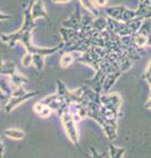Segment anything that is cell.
I'll list each match as a JSON object with an SVG mask.
<instances>
[{
	"mask_svg": "<svg viewBox=\"0 0 151 158\" xmlns=\"http://www.w3.org/2000/svg\"><path fill=\"white\" fill-rule=\"evenodd\" d=\"M136 11V18H139L141 20L150 19V12H151V1L150 0H144L140 2L139 8Z\"/></svg>",
	"mask_w": 151,
	"mask_h": 158,
	"instance_id": "cell-11",
	"label": "cell"
},
{
	"mask_svg": "<svg viewBox=\"0 0 151 158\" xmlns=\"http://www.w3.org/2000/svg\"><path fill=\"white\" fill-rule=\"evenodd\" d=\"M37 115L40 116V118H50V115H52V110H50V108H47L46 106H44V108L41 110L38 113H37Z\"/></svg>",
	"mask_w": 151,
	"mask_h": 158,
	"instance_id": "cell-25",
	"label": "cell"
},
{
	"mask_svg": "<svg viewBox=\"0 0 151 158\" xmlns=\"http://www.w3.org/2000/svg\"><path fill=\"white\" fill-rule=\"evenodd\" d=\"M94 6L97 8V9H100V8H105L107 6V3H109V0H94L93 1Z\"/></svg>",
	"mask_w": 151,
	"mask_h": 158,
	"instance_id": "cell-27",
	"label": "cell"
},
{
	"mask_svg": "<svg viewBox=\"0 0 151 158\" xmlns=\"http://www.w3.org/2000/svg\"><path fill=\"white\" fill-rule=\"evenodd\" d=\"M146 108L148 109V110H150V97H149V99H148V102L146 103Z\"/></svg>",
	"mask_w": 151,
	"mask_h": 158,
	"instance_id": "cell-33",
	"label": "cell"
},
{
	"mask_svg": "<svg viewBox=\"0 0 151 158\" xmlns=\"http://www.w3.org/2000/svg\"><path fill=\"white\" fill-rule=\"evenodd\" d=\"M102 127L109 142H114L117 136V121H104L102 123Z\"/></svg>",
	"mask_w": 151,
	"mask_h": 158,
	"instance_id": "cell-9",
	"label": "cell"
},
{
	"mask_svg": "<svg viewBox=\"0 0 151 158\" xmlns=\"http://www.w3.org/2000/svg\"><path fill=\"white\" fill-rule=\"evenodd\" d=\"M105 156V153H101L95 149L94 147H91V158H103Z\"/></svg>",
	"mask_w": 151,
	"mask_h": 158,
	"instance_id": "cell-29",
	"label": "cell"
},
{
	"mask_svg": "<svg viewBox=\"0 0 151 158\" xmlns=\"http://www.w3.org/2000/svg\"><path fill=\"white\" fill-rule=\"evenodd\" d=\"M82 53L80 52H65L62 55L59 60V65L62 68H68L69 66H71L74 62H77L79 57L81 56Z\"/></svg>",
	"mask_w": 151,
	"mask_h": 158,
	"instance_id": "cell-7",
	"label": "cell"
},
{
	"mask_svg": "<svg viewBox=\"0 0 151 158\" xmlns=\"http://www.w3.org/2000/svg\"><path fill=\"white\" fill-rule=\"evenodd\" d=\"M142 1H144V0H139V2H142Z\"/></svg>",
	"mask_w": 151,
	"mask_h": 158,
	"instance_id": "cell-35",
	"label": "cell"
},
{
	"mask_svg": "<svg viewBox=\"0 0 151 158\" xmlns=\"http://www.w3.org/2000/svg\"><path fill=\"white\" fill-rule=\"evenodd\" d=\"M54 3H67V2H70L71 0H52Z\"/></svg>",
	"mask_w": 151,
	"mask_h": 158,
	"instance_id": "cell-32",
	"label": "cell"
},
{
	"mask_svg": "<svg viewBox=\"0 0 151 158\" xmlns=\"http://www.w3.org/2000/svg\"><path fill=\"white\" fill-rule=\"evenodd\" d=\"M32 65H34V67L38 72L43 70L45 66V56L40 54H32Z\"/></svg>",
	"mask_w": 151,
	"mask_h": 158,
	"instance_id": "cell-19",
	"label": "cell"
},
{
	"mask_svg": "<svg viewBox=\"0 0 151 158\" xmlns=\"http://www.w3.org/2000/svg\"><path fill=\"white\" fill-rule=\"evenodd\" d=\"M2 58H1V56H0V69H1V65H2Z\"/></svg>",
	"mask_w": 151,
	"mask_h": 158,
	"instance_id": "cell-34",
	"label": "cell"
},
{
	"mask_svg": "<svg viewBox=\"0 0 151 158\" xmlns=\"http://www.w3.org/2000/svg\"><path fill=\"white\" fill-rule=\"evenodd\" d=\"M126 9L125 6H112V7H105V15H107V18L113 20H116L121 22V18L124 15V11Z\"/></svg>",
	"mask_w": 151,
	"mask_h": 158,
	"instance_id": "cell-10",
	"label": "cell"
},
{
	"mask_svg": "<svg viewBox=\"0 0 151 158\" xmlns=\"http://www.w3.org/2000/svg\"><path fill=\"white\" fill-rule=\"evenodd\" d=\"M91 27L95 32H97V33L103 32V31L106 30V27H107V18L100 17V15L97 18H94Z\"/></svg>",
	"mask_w": 151,
	"mask_h": 158,
	"instance_id": "cell-15",
	"label": "cell"
},
{
	"mask_svg": "<svg viewBox=\"0 0 151 158\" xmlns=\"http://www.w3.org/2000/svg\"><path fill=\"white\" fill-rule=\"evenodd\" d=\"M40 94V91L37 90V91H31V92H26L25 94H23V96H20V97H10L9 98V100H8V102L5 104V110L6 112H11L14 108H17L19 104L23 103V102L27 101L29 99H31L32 97H35L36 94Z\"/></svg>",
	"mask_w": 151,
	"mask_h": 158,
	"instance_id": "cell-3",
	"label": "cell"
},
{
	"mask_svg": "<svg viewBox=\"0 0 151 158\" xmlns=\"http://www.w3.org/2000/svg\"><path fill=\"white\" fill-rule=\"evenodd\" d=\"M121 76V73L119 70L116 72H112L109 74H107L105 76L104 80H103V85H102V92L101 94H106L109 92V90L112 89V87L114 86L115 82L117 81V79Z\"/></svg>",
	"mask_w": 151,
	"mask_h": 158,
	"instance_id": "cell-6",
	"label": "cell"
},
{
	"mask_svg": "<svg viewBox=\"0 0 151 158\" xmlns=\"http://www.w3.org/2000/svg\"><path fill=\"white\" fill-rule=\"evenodd\" d=\"M31 6L32 2L27 6L23 11V15H24V20H23V24L21 27V30L24 32H30L32 33L33 29L35 27V21L33 20L32 15H31Z\"/></svg>",
	"mask_w": 151,
	"mask_h": 158,
	"instance_id": "cell-8",
	"label": "cell"
},
{
	"mask_svg": "<svg viewBox=\"0 0 151 158\" xmlns=\"http://www.w3.org/2000/svg\"><path fill=\"white\" fill-rule=\"evenodd\" d=\"M17 70V65H15L14 62H12V60H3L2 65H1V69H0V75L10 77Z\"/></svg>",
	"mask_w": 151,
	"mask_h": 158,
	"instance_id": "cell-14",
	"label": "cell"
},
{
	"mask_svg": "<svg viewBox=\"0 0 151 158\" xmlns=\"http://www.w3.org/2000/svg\"><path fill=\"white\" fill-rule=\"evenodd\" d=\"M135 18H136V11L126 8L124 11V15H123V18H121V22H128V21L135 19Z\"/></svg>",
	"mask_w": 151,
	"mask_h": 158,
	"instance_id": "cell-23",
	"label": "cell"
},
{
	"mask_svg": "<svg viewBox=\"0 0 151 158\" xmlns=\"http://www.w3.org/2000/svg\"><path fill=\"white\" fill-rule=\"evenodd\" d=\"M109 154H111V158H123L125 155V149L121 147H117L114 144H109Z\"/></svg>",
	"mask_w": 151,
	"mask_h": 158,
	"instance_id": "cell-20",
	"label": "cell"
},
{
	"mask_svg": "<svg viewBox=\"0 0 151 158\" xmlns=\"http://www.w3.org/2000/svg\"><path fill=\"white\" fill-rule=\"evenodd\" d=\"M21 65H22L24 68H29V67L32 65V54L29 52H26L23 55L22 59H21Z\"/></svg>",
	"mask_w": 151,
	"mask_h": 158,
	"instance_id": "cell-24",
	"label": "cell"
},
{
	"mask_svg": "<svg viewBox=\"0 0 151 158\" xmlns=\"http://www.w3.org/2000/svg\"><path fill=\"white\" fill-rule=\"evenodd\" d=\"M12 19V15H6V13L0 12V21H8V20Z\"/></svg>",
	"mask_w": 151,
	"mask_h": 158,
	"instance_id": "cell-31",
	"label": "cell"
},
{
	"mask_svg": "<svg viewBox=\"0 0 151 158\" xmlns=\"http://www.w3.org/2000/svg\"><path fill=\"white\" fill-rule=\"evenodd\" d=\"M81 9L79 6L76 7L74 11L71 13L68 19H66L65 21H62V27H67V29H72L74 31H79L80 30V23H81Z\"/></svg>",
	"mask_w": 151,
	"mask_h": 158,
	"instance_id": "cell-4",
	"label": "cell"
},
{
	"mask_svg": "<svg viewBox=\"0 0 151 158\" xmlns=\"http://www.w3.org/2000/svg\"><path fill=\"white\" fill-rule=\"evenodd\" d=\"M9 98H10V97L5 94L1 90H0V103H1V106H5V104L8 102V100H9Z\"/></svg>",
	"mask_w": 151,
	"mask_h": 158,
	"instance_id": "cell-30",
	"label": "cell"
},
{
	"mask_svg": "<svg viewBox=\"0 0 151 158\" xmlns=\"http://www.w3.org/2000/svg\"><path fill=\"white\" fill-rule=\"evenodd\" d=\"M9 78H10L11 84H12V86L14 87V88H17V87H21V86H23L24 84H27V82H29V79H27V77H25L24 75L20 74L18 70L13 75H11Z\"/></svg>",
	"mask_w": 151,
	"mask_h": 158,
	"instance_id": "cell-17",
	"label": "cell"
},
{
	"mask_svg": "<svg viewBox=\"0 0 151 158\" xmlns=\"http://www.w3.org/2000/svg\"><path fill=\"white\" fill-rule=\"evenodd\" d=\"M60 120H62V124L65 128V132L67 134L68 138L70 139L74 145L77 146L79 144V130L77 127V123L72 120L71 115H70L68 112H65L62 116H60Z\"/></svg>",
	"mask_w": 151,
	"mask_h": 158,
	"instance_id": "cell-1",
	"label": "cell"
},
{
	"mask_svg": "<svg viewBox=\"0 0 151 158\" xmlns=\"http://www.w3.org/2000/svg\"><path fill=\"white\" fill-rule=\"evenodd\" d=\"M56 85H57V92H56V94L62 97V99H65V97L67 96L68 92H69V89L67 88V86L65 85V82L62 81L60 79H58L57 81H56Z\"/></svg>",
	"mask_w": 151,
	"mask_h": 158,
	"instance_id": "cell-21",
	"label": "cell"
},
{
	"mask_svg": "<svg viewBox=\"0 0 151 158\" xmlns=\"http://www.w3.org/2000/svg\"><path fill=\"white\" fill-rule=\"evenodd\" d=\"M6 137L11 138V139H15V141H21L25 137V132L19 128H7L3 132Z\"/></svg>",
	"mask_w": 151,
	"mask_h": 158,
	"instance_id": "cell-16",
	"label": "cell"
},
{
	"mask_svg": "<svg viewBox=\"0 0 151 158\" xmlns=\"http://www.w3.org/2000/svg\"><path fill=\"white\" fill-rule=\"evenodd\" d=\"M79 2H80V5L85 9V11L90 12L93 17L97 18L100 15V11H99V9L94 6L93 0H79Z\"/></svg>",
	"mask_w": 151,
	"mask_h": 158,
	"instance_id": "cell-18",
	"label": "cell"
},
{
	"mask_svg": "<svg viewBox=\"0 0 151 158\" xmlns=\"http://www.w3.org/2000/svg\"><path fill=\"white\" fill-rule=\"evenodd\" d=\"M100 103L106 110L119 114V109L121 106V97L117 92H106L101 94L100 96Z\"/></svg>",
	"mask_w": 151,
	"mask_h": 158,
	"instance_id": "cell-2",
	"label": "cell"
},
{
	"mask_svg": "<svg viewBox=\"0 0 151 158\" xmlns=\"http://www.w3.org/2000/svg\"><path fill=\"white\" fill-rule=\"evenodd\" d=\"M26 90H25L24 88H23V86L21 87H17V88H14V90L12 91V94H11L10 97H20V96H23V94H26Z\"/></svg>",
	"mask_w": 151,
	"mask_h": 158,
	"instance_id": "cell-26",
	"label": "cell"
},
{
	"mask_svg": "<svg viewBox=\"0 0 151 158\" xmlns=\"http://www.w3.org/2000/svg\"><path fill=\"white\" fill-rule=\"evenodd\" d=\"M139 34H144L146 36H150V19H145L140 25V29L138 30Z\"/></svg>",
	"mask_w": 151,
	"mask_h": 158,
	"instance_id": "cell-22",
	"label": "cell"
},
{
	"mask_svg": "<svg viewBox=\"0 0 151 158\" xmlns=\"http://www.w3.org/2000/svg\"><path fill=\"white\" fill-rule=\"evenodd\" d=\"M144 78L146 79V81L148 82L149 87H150V79H151V76H150V62L148 63L146 67V70H145V74H144Z\"/></svg>",
	"mask_w": 151,
	"mask_h": 158,
	"instance_id": "cell-28",
	"label": "cell"
},
{
	"mask_svg": "<svg viewBox=\"0 0 151 158\" xmlns=\"http://www.w3.org/2000/svg\"><path fill=\"white\" fill-rule=\"evenodd\" d=\"M0 90L5 94L10 97L12 91L14 90V87L12 86L10 81V78L5 75H0Z\"/></svg>",
	"mask_w": 151,
	"mask_h": 158,
	"instance_id": "cell-13",
	"label": "cell"
},
{
	"mask_svg": "<svg viewBox=\"0 0 151 158\" xmlns=\"http://www.w3.org/2000/svg\"><path fill=\"white\" fill-rule=\"evenodd\" d=\"M149 37L150 36H146L144 34H136L131 35V41H133V47H135L136 49L139 51H144V48L149 45Z\"/></svg>",
	"mask_w": 151,
	"mask_h": 158,
	"instance_id": "cell-12",
	"label": "cell"
},
{
	"mask_svg": "<svg viewBox=\"0 0 151 158\" xmlns=\"http://www.w3.org/2000/svg\"><path fill=\"white\" fill-rule=\"evenodd\" d=\"M31 15H32L33 20L41 19L44 18L46 20H50L47 11L45 9V5L42 0H36V1H32V6H31Z\"/></svg>",
	"mask_w": 151,
	"mask_h": 158,
	"instance_id": "cell-5",
	"label": "cell"
},
{
	"mask_svg": "<svg viewBox=\"0 0 151 158\" xmlns=\"http://www.w3.org/2000/svg\"><path fill=\"white\" fill-rule=\"evenodd\" d=\"M1 108H2V106H1V103H0V109H1Z\"/></svg>",
	"mask_w": 151,
	"mask_h": 158,
	"instance_id": "cell-36",
	"label": "cell"
}]
</instances>
